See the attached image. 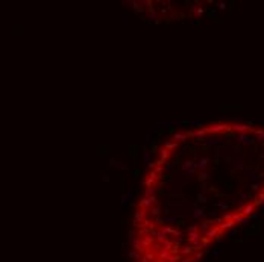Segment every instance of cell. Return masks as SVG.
I'll list each match as a JSON object with an SVG mask.
<instances>
[{
    "label": "cell",
    "instance_id": "5b68a950",
    "mask_svg": "<svg viewBox=\"0 0 264 262\" xmlns=\"http://www.w3.org/2000/svg\"><path fill=\"white\" fill-rule=\"evenodd\" d=\"M153 194H155V188H146L144 191H143V197H153Z\"/></svg>",
    "mask_w": 264,
    "mask_h": 262
},
{
    "label": "cell",
    "instance_id": "277c9868",
    "mask_svg": "<svg viewBox=\"0 0 264 262\" xmlns=\"http://www.w3.org/2000/svg\"><path fill=\"white\" fill-rule=\"evenodd\" d=\"M164 147L167 150H170V152H173V150H178L179 148V144L175 143V141H167V143H164Z\"/></svg>",
    "mask_w": 264,
    "mask_h": 262
},
{
    "label": "cell",
    "instance_id": "3957f363",
    "mask_svg": "<svg viewBox=\"0 0 264 262\" xmlns=\"http://www.w3.org/2000/svg\"><path fill=\"white\" fill-rule=\"evenodd\" d=\"M158 152H159V159H163L164 162H167V161L170 159V150H167L165 147H163V148H159Z\"/></svg>",
    "mask_w": 264,
    "mask_h": 262
},
{
    "label": "cell",
    "instance_id": "6da1fadb",
    "mask_svg": "<svg viewBox=\"0 0 264 262\" xmlns=\"http://www.w3.org/2000/svg\"><path fill=\"white\" fill-rule=\"evenodd\" d=\"M206 135H208L206 127H200V129H196V130L190 132V136H194V138H197V139H203Z\"/></svg>",
    "mask_w": 264,
    "mask_h": 262
},
{
    "label": "cell",
    "instance_id": "7a4b0ae2",
    "mask_svg": "<svg viewBox=\"0 0 264 262\" xmlns=\"http://www.w3.org/2000/svg\"><path fill=\"white\" fill-rule=\"evenodd\" d=\"M188 135H190V133H187V132H175V133H173V141H175V143L185 141V139L188 138Z\"/></svg>",
    "mask_w": 264,
    "mask_h": 262
}]
</instances>
